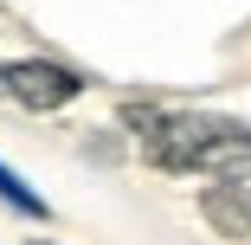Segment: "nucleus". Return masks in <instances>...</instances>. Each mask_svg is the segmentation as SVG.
Listing matches in <instances>:
<instances>
[{
  "label": "nucleus",
  "mask_w": 251,
  "mask_h": 245,
  "mask_svg": "<svg viewBox=\"0 0 251 245\" xmlns=\"http://www.w3.org/2000/svg\"><path fill=\"white\" fill-rule=\"evenodd\" d=\"M200 219L219 239H251V181H213L200 187Z\"/></svg>",
  "instance_id": "3"
},
{
  "label": "nucleus",
  "mask_w": 251,
  "mask_h": 245,
  "mask_svg": "<svg viewBox=\"0 0 251 245\" xmlns=\"http://www.w3.org/2000/svg\"><path fill=\"white\" fill-rule=\"evenodd\" d=\"M32 245H39V239H32Z\"/></svg>",
  "instance_id": "5"
},
{
  "label": "nucleus",
  "mask_w": 251,
  "mask_h": 245,
  "mask_svg": "<svg viewBox=\"0 0 251 245\" xmlns=\"http://www.w3.org/2000/svg\"><path fill=\"white\" fill-rule=\"evenodd\" d=\"M84 90H90L84 71H71L58 58H13V65H0V97H13V104L32 110V116H52V110L77 104Z\"/></svg>",
  "instance_id": "2"
},
{
  "label": "nucleus",
  "mask_w": 251,
  "mask_h": 245,
  "mask_svg": "<svg viewBox=\"0 0 251 245\" xmlns=\"http://www.w3.org/2000/svg\"><path fill=\"white\" fill-rule=\"evenodd\" d=\"M0 207H13L20 219H39V226L52 219V200H45L39 187H26V181H20V174H13L7 162H0Z\"/></svg>",
  "instance_id": "4"
},
{
  "label": "nucleus",
  "mask_w": 251,
  "mask_h": 245,
  "mask_svg": "<svg viewBox=\"0 0 251 245\" xmlns=\"http://www.w3.org/2000/svg\"><path fill=\"white\" fill-rule=\"evenodd\" d=\"M123 129L161 174H206V181H251V123L226 110H155L123 104Z\"/></svg>",
  "instance_id": "1"
}]
</instances>
